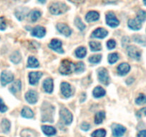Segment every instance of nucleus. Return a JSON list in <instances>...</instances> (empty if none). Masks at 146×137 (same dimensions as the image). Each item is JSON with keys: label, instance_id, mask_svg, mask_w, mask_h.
Wrapping results in <instances>:
<instances>
[{"label": "nucleus", "instance_id": "obj_1", "mask_svg": "<svg viewBox=\"0 0 146 137\" xmlns=\"http://www.w3.org/2000/svg\"><path fill=\"white\" fill-rule=\"evenodd\" d=\"M54 108L47 102L44 103L42 107V121L52 122Z\"/></svg>", "mask_w": 146, "mask_h": 137}, {"label": "nucleus", "instance_id": "obj_2", "mask_svg": "<svg viewBox=\"0 0 146 137\" xmlns=\"http://www.w3.org/2000/svg\"><path fill=\"white\" fill-rule=\"evenodd\" d=\"M59 72L62 75H68L75 72V64L67 59H64L61 63Z\"/></svg>", "mask_w": 146, "mask_h": 137}, {"label": "nucleus", "instance_id": "obj_3", "mask_svg": "<svg viewBox=\"0 0 146 137\" xmlns=\"http://www.w3.org/2000/svg\"><path fill=\"white\" fill-rule=\"evenodd\" d=\"M68 10V7L67 5L62 2H56L53 3L50 7V13L54 15H59L65 13Z\"/></svg>", "mask_w": 146, "mask_h": 137}, {"label": "nucleus", "instance_id": "obj_4", "mask_svg": "<svg viewBox=\"0 0 146 137\" xmlns=\"http://www.w3.org/2000/svg\"><path fill=\"white\" fill-rule=\"evenodd\" d=\"M98 79L100 83L102 84L108 86L110 82L109 75H108V72L105 68H100L98 70Z\"/></svg>", "mask_w": 146, "mask_h": 137}, {"label": "nucleus", "instance_id": "obj_5", "mask_svg": "<svg viewBox=\"0 0 146 137\" xmlns=\"http://www.w3.org/2000/svg\"><path fill=\"white\" fill-rule=\"evenodd\" d=\"M60 117L66 125H70L72 122L73 117L72 113L67 109L63 108L60 111Z\"/></svg>", "mask_w": 146, "mask_h": 137}, {"label": "nucleus", "instance_id": "obj_6", "mask_svg": "<svg viewBox=\"0 0 146 137\" xmlns=\"http://www.w3.org/2000/svg\"><path fill=\"white\" fill-rule=\"evenodd\" d=\"M14 80V75L9 71H3L1 74L0 81L2 86H6L8 84L11 83Z\"/></svg>", "mask_w": 146, "mask_h": 137}, {"label": "nucleus", "instance_id": "obj_7", "mask_svg": "<svg viewBox=\"0 0 146 137\" xmlns=\"http://www.w3.org/2000/svg\"><path fill=\"white\" fill-rule=\"evenodd\" d=\"M106 22L107 24L112 28L117 27L120 24L118 19L116 17L115 14L113 12H109L106 15Z\"/></svg>", "mask_w": 146, "mask_h": 137}, {"label": "nucleus", "instance_id": "obj_8", "mask_svg": "<svg viewBox=\"0 0 146 137\" xmlns=\"http://www.w3.org/2000/svg\"><path fill=\"white\" fill-rule=\"evenodd\" d=\"M127 54L130 58L135 60H140V57H141V53L138 48L135 46H129L127 49Z\"/></svg>", "mask_w": 146, "mask_h": 137}, {"label": "nucleus", "instance_id": "obj_9", "mask_svg": "<svg viewBox=\"0 0 146 137\" xmlns=\"http://www.w3.org/2000/svg\"><path fill=\"white\" fill-rule=\"evenodd\" d=\"M62 46V41L60 40H57V39H54V40H52L51 42L49 44V47L50 49L57 51V52L60 53V54H63L64 53V50H63Z\"/></svg>", "mask_w": 146, "mask_h": 137}, {"label": "nucleus", "instance_id": "obj_10", "mask_svg": "<svg viewBox=\"0 0 146 137\" xmlns=\"http://www.w3.org/2000/svg\"><path fill=\"white\" fill-rule=\"evenodd\" d=\"M25 99L29 104H36L38 100V95L35 91L29 90L25 94Z\"/></svg>", "mask_w": 146, "mask_h": 137}, {"label": "nucleus", "instance_id": "obj_11", "mask_svg": "<svg viewBox=\"0 0 146 137\" xmlns=\"http://www.w3.org/2000/svg\"><path fill=\"white\" fill-rule=\"evenodd\" d=\"M42 76V73L40 72H33L29 74V84L32 85H35L38 83L40 78Z\"/></svg>", "mask_w": 146, "mask_h": 137}, {"label": "nucleus", "instance_id": "obj_12", "mask_svg": "<svg viewBox=\"0 0 146 137\" xmlns=\"http://www.w3.org/2000/svg\"><path fill=\"white\" fill-rule=\"evenodd\" d=\"M126 131V128L120 124L113 125V135L115 137H120L123 136Z\"/></svg>", "mask_w": 146, "mask_h": 137}, {"label": "nucleus", "instance_id": "obj_13", "mask_svg": "<svg viewBox=\"0 0 146 137\" xmlns=\"http://www.w3.org/2000/svg\"><path fill=\"white\" fill-rule=\"evenodd\" d=\"M108 34V32L106 29L104 28H98L95 30L93 31L92 33V37L98 39H103L107 37Z\"/></svg>", "mask_w": 146, "mask_h": 137}, {"label": "nucleus", "instance_id": "obj_14", "mask_svg": "<svg viewBox=\"0 0 146 137\" xmlns=\"http://www.w3.org/2000/svg\"><path fill=\"white\" fill-rule=\"evenodd\" d=\"M46 34V30L44 27L41 26H36L32 29V35L37 38H42Z\"/></svg>", "mask_w": 146, "mask_h": 137}, {"label": "nucleus", "instance_id": "obj_15", "mask_svg": "<svg viewBox=\"0 0 146 137\" xmlns=\"http://www.w3.org/2000/svg\"><path fill=\"white\" fill-rule=\"evenodd\" d=\"M57 29L59 31V32L62 34H64L66 37H69L70 36L72 33V30L70 27H69L67 25H66L65 24L63 23H59L57 25Z\"/></svg>", "mask_w": 146, "mask_h": 137}, {"label": "nucleus", "instance_id": "obj_16", "mask_svg": "<svg viewBox=\"0 0 146 137\" xmlns=\"http://www.w3.org/2000/svg\"><path fill=\"white\" fill-rule=\"evenodd\" d=\"M130 70V66L127 63H122L117 67V73L120 76L127 74Z\"/></svg>", "mask_w": 146, "mask_h": 137}, {"label": "nucleus", "instance_id": "obj_17", "mask_svg": "<svg viewBox=\"0 0 146 137\" xmlns=\"http://www.w3.org/2000/svg\"><path fill=\"white\" fill-rule=\"evenodd\" d=\"M61 92L63 96L67 98L70 97L72 94L70 84L67 83V82H62L61 84Z\"/></svg>", "mask_w": 146, "mask_h": 137}, {"label": "nucleus", "instance_id": "obj_18", "mask_svg": "<svg viewBox=\"0 0 146 137\" xmlns=\"http://www.w3.org/2000/svg\"><path fill=\"white\" fill-rule=\"evenodd\" d=\"M43 88L47 93L51 94L53 91V80L51 78H47L43 82Z\"/></svg>", "mask_w": 146, "mask_h": 137}, {"label": "nucleus", "instance_id": "obj_19", "mask_svg": "<svg viewBox=\"0 0 146 137\" xmlns=\"http://www.w3.org/2000/svg\"><path fill=\"white\" fill-rule=\"evenodd\" d=\"M100 18V14L98 12L95 11H91L89 12L85 16V19L88 22H92L98 21Z\"/></svg>", "mask_w": 146, "mask_h": 137}, {"label": "nucleus", "instance_id": "obj_20", "mask_svg": "<svg viewBox=\"0 0 146 137\" xmlns=\"http://www.w3.org/2000/svg\"><path fill=\"white\" fill-rule=\"evenodd\" d=\"M129 28L133 30H140L142 27V23L137 19H130L127 23Z\"/></svg>", "mask_w": 146, "mask_h": 137}, {"label": "nucleus", "instance_id": "obj_21", "mask_svg": "<svg viewBox=\"0 0 146 137\" xmlns=\"http://www.w3.org/2000/svg\"><path fill=\"white\" fill-rule=\"evenodd\" d=\"M28 9L27 8H19L15 12V16L19 21L23 20L26 16Z\"/></svg>", "mask_w": 146, "mask_h": 137}, {"label": "nucleus", "instance_id": "obj_22", "mask_svg": "<svg viewBox=\"0 0 146 137\" xmlns=\"http://www.w3.org/2000/svg\"><path fill=\"white\" fill-rule=\"evenodd\" d=\"M21 89H22V82L20 80H17L12 84V86L9 88V91L12 92V94H16L17 92H20Z\"/></svg>", "mask_w": 146, "mask_h": 137}, {"label": "nucleus", "instance_id": "obj_23", "mask_svg": "<svg viewBox=\"0 0 146 137\" xmlns=\"http://www.w3.org/2000/svg\"><path fill=\"white\" fill-rule=\"evenodd\" d=\"M40 66L38 60L34 57H29L27 61V68H37Z\"/></svg>", "mask_w": 146, "mask_h": 137}, {"label": "nucleus", "instance_id": "obj_24", "mask_svg": "<svg viewBox=\"0 0 146 137\" xmlns=\"http://www.w3.org/2000/svg\"><path fill=\"white\" fill-rule=\"evenodd\" d=\"M42 130L43 133L47 136H53L57 132L54 127L50 126H42Z\"/></svg>", "mask_w": 146, "mask_h": 137}, {"label": "nucleus", "instance_id": "obj_25", "mask_svg": "<svg viewBox=\"0 0 146 137\" xmlns=\"http://www.w3.org/2000/svg\"><path fill=\"white\" fill-rule=\"evenodd\" d=\"M22 117L26 119H32L34 117V113L30 108L27 107H25L21 112Z\"/></svg>", "mask_w": 146, "mask_h": 137}, {"label": "nucleus", "instance_id": "obj_26", "mask_svg": "<svg viewBox=\"0 0 146 137\" xmlns=\"http://www.w3.org/2000/svg\"><path fill=\"white\" fill-rule=\"evenodd\" d=\"M92 94L95 98H101L105 95V90L101 86H97L94 89Z\"/></svg>", "mask_w": 146, "mask_h": 137}, {"label": "nucleus", "instance_id": "obj_27", "mask_svg": "<svg viewBox=\"0 0 146 137\" xmlns=\"http://www.w3.org/2000/svg\"><path fill=\"white\" fill-rule=\"evenodd\" d=\"M21 59H22V57H21L20 53L18 51H15L12 54V55L10 56V60L12 63L14 64H18V63L20 62Z\"/></svg>", "mask_w": 146, "mask_h": 137}, {"label": "nucleus", "instance_id": "obj_28", "mask_svg": "<svg viewBox=\"0 0 146 137\" xmlns=\"http://www.w3.org/2000/svg\"><path fill=\"white\" fill-rule=\"evenodd\" d=\"M105 118V113L104 111H99L95 116V123L96 124H100Z\"/></svg>", "mask_w": 146, "mask_h": 137}, {"label": "nucleus", "instance_id": "obj_29", "mask_svg": "<svg viewBox=\"0 0 146 137\" xmlns=\"http://www.w3.org/2000/svg\"><path fill=\"white\" fill-rule=\"evenodd\" d=\"M10 122L9 121V120L6 119H4L2 120V123H1V128H2V131L4 133H8L10 130Z\"/></svg>", "mask_w": 146, "mask_h": 137}, {"label": "nucleus", "instance_id": "obj_30", "mask_svg": "<svg viewBox=\"0 0 146 137\" xmlns=\"http://www.w3.org/2000/svg\"><path fill=\"white\" fill-rule=\"evenodd\" d=\"M87 54V50L85 47H78L76 50H75V55L77 57L80 59H82L86 56Z\"/></svg>", "mask_w": 146, "mask_h": 137}, {"label": "nucleus", "instance_id": "obj_31", "mask_svg": "<svg viewBox=\"0 0 146 137\" xmlns=\"http://www.w3.org/2000/svg\"><path fill=\"white\" fill-rule=\"evenodd\" d=\"M89 44L92 51H99L102 49L101 44L98 41H90Z\"/></svg>", "mask_w": 146, "mask_h": 137}, {"label": "nucleus", "instance_id": "obj_32", "mask_svg": "<svg viewBox=\"0 0 146 137\" xmlns=\"http://www.w3.org/2000/svg\"><path fill=\"white\" fill-rule=\"evenodd\" d=\"M22 137H36V133L30 129H24L21 132Z\"/></svg>", "mask_w": 146, "mask_h": 137}, {"label": "nucleus", "instance_id": "obj_33", "mask_svg": "<svg viewBox=\"0 0 146 137\" xmlns=\"http://www.w3.org/2000/svg\"><path fill=\"white\" fill-rule=\"evenodd\" d=\"M40 16H41V12L40 11L34 10L31 12L30 14H29V18H30L31 21L34 22H36Z\"/></svg>", "mask_w": 146, "mask_h": 137}, {"label": "nucleus", "instance_id": "obj_34", "mask_svg": "<svg viewBox=\"0 0 146 137\" xmlns=\"http://www.w3.org/2000/svg\"><path fill=\"white\" fill-rule=\"evenodd\" d=\"M119 59V55L117 53H112L108 55V62L110 64H115Z\"/></svg>", "mask_w": 146, "mask_h": 137}, {"label": "nucleus", "instance_id": "obj_35", "mask_svg": "<svg viewBox=\"0 0 146 137\" xmlns=\"http://www.w3.org/2000/svg\"><path fill=\"white\" fill-rule=\"evenodd\" d=\"M105 136H106V131L102 128L96 130L92 134V137H105Z\"/></svg>", "mask_w": 146, "mask_h": 137}, {"label": "nucleus", "instance_id": "obj_36", "mask_svg": "<svg viewBox=\"0 0 146 137\" xmlns=\"http://www.w3.org/2000/svg\"><path fill=\"white\" fill-rule=\"evenodd\" d=\"M135 103L137 105H143L146 103V96L143 94H140L135 99Z\"/></svg>", "mask_w": 146, "mask_h": 137}, {"label": "nucleus", "instance_id": "obj_37", "mask_svg": "<svg viewBox=\"0 0 146 137\" xmlns=\"http://www.w3.org/2000/svg\"><path fill=\"white\" fill-rule=\"evenodd\" d=\"M85 68V66L82 62H78L77 64H75V72L76 73H81L84 72Z\"/></svg>", "mask_w": 146, "mask_h": 137}, {"label": "nucleus", "instance_id": "obj_38", "mask_svg": "<svg viewBox=\"0 0 146 137\" xmlns=\"http://www.w3.org/2000/svg\"><path fill=\"white\" fill-rule=\"evenodd\" d=\"M75 24L76 25L77 27H78L80 31L85 30V28H86V26L84 24V23L82 22L80 18L79 17H77L76 19H75Z\"/></svg>", "mask_w": 146, "mask_h": 137}, {"label": "nucleus", "instance_id": "obj_39", "mask_svg": "<svg viewBox=\"0 0 146 137\" xmlns=\"http://www.w3.org/2000/svg\"><path fill=\"white\" fill-rule=\"evenodd\" d=\"M102 59V56L100 54H96V55H93L89 58V61L92 64H98L100 61Z\"/></svg>", "mask_w": 146, "mask_h": 137}, {"label": "nucleus", "instance_id": "obj_40", "mask_svg": "<svg viewBox=\"0 0 146 137\" xmlns=\"http://www.w3.org/2000/svg\"><path fill=\"white\" fill-rule=\"evenodd\" d=\"M137 19L140 22H143L146 20V12L143 10H140L137 14Z\"/></svg>", "mask_w": 146, "mask_h": 137}, {"label": "nucleus", "instance_id": "obj_41", "mask_svg": "<svg viewBox=\"0 0 146 137\" xmlns=\"http://www.w3.org/2000/svg\"><path fill=\"white\" fill-rule=\"evenodd\" d=\"M7 28V23L4 16L0 17V30H5Z\"/></svg>", "mask_w": 146, "mask_h": 137}, {"label": "nucleus", "instance_id": "obj_42", "mask_svg": "<svg viewBox=\"0 0 146 137\" xmlns=\"http://www.w3.org/2000/svg\"><path fill=\"white\" fill-rule=\"evenodd\" d=\"M116 46V42L115 40H110L109 41L107 42V47L108 48V49H115Z\"/></svg>", "mask_w": 146, "mask_h": 137}, {"label": "nucleus", "instance_id": "obj_43", "mask_svg": "<svg viewBox=\"0 0 146 137\" xmlns=\"http://www.w3.org/2000/svg\"><path fill=\"white\" fill-rule=\"evenodd\" d=\"M7 109H8L7 107L5 104L3 100L0 98V112H2V113L6 112V111H7Z\"/></svg>", "mask_w": 146, "mask_h": 137}, {"label": "nucleus", "instance_id": "obj_44", "mask_svg": "<svg viewBox=\"0 0 146 137\" xmlns=\"http://www.w3.org/2000/svg\"><path fill=\"white\" fill-rule=\"evenodd\" d=\"M136 115L138 117H141L142 116H146V107L139 110V111L136 113Z\"/></svg>", "mask_w": 146, "mask_h": 137}, {"label": "nucleus", "instance_id": "obj_45", "mask_svg": "<svg viewBox=\"0 0 146 137\" xmlns=\"http://www.w3.org/2000/svg\"><path fill=\"white\" fill-rule=\"evenodd\" d=\"M80 127H81V128H82V130H83V131H88L90 128V125L88 123L83 122L82 124H81Z\"/></svg>", "mask_w": 146, "mask_h": 137}, {"label": "nucleus", "instance_id": "obj_46", "mask_svg": "<svg viewBox=\"0 0 146 137\" xmlns=\"http://www.w3.org/2000/svg\"><path fill=\"white\" fill-rule=\"evenodd\" d=\"M137 137H146V130L140 131L137 134Z\"/></svg>", "mask_w": 146, "mask_h": 137}, {"label": "nucleus", "instance_id": "obj_47", "mask_svg": "<svg viewBox=\"0 0 146 137\" xmlns=\"http://www.w3.org/2000/svg\"><path fill=\"white\" fill-rule=\"evenodd\" d=\"M69 1H70L71 2H73V3H75V4H80V3H82L85 0H69Z\"/></svg>", "mask_w": 146, "mask_h": 137}, {"label": "nucleus", "instance_id": "obj_48", "mask_svg": "<svg viewBox=\"0 0 146 137\" xmlns=\"http://www.w3.org/2000/svg\"><path fill=\"white\" fill-rule=\"evenodd\" d=\"M117 0H104V2H106L108 4H111V3H115V2H117Z\"/></svg>", "mask_w": 146, "mask_h": 137}, {"label": "nucleus", "instance_id": "obj_49", "mask_svg": "<svg viewBox=\"0 0 146 137\" xmlns=\"http://www.w3.org/2000/svg\"><path fill=\"white\" fill-rule=\"evenodd\" d=\"M38 1L40 2V3H42V4L45 3V2H46V0H38Z\"/></svg>", "mask_w": 146, "mask_h": 137}, {"label": "nucleus", "instance_id": "obj_50", "mask_svg": "<svg viewBox=\"0 0 146 137\" xmlns=\"http://www.w3.org/2000/svg\"><path fill=\"white\" fill-rule=\"evenodd\" d=\"M143 2H144L145 5V6H146V0H143Z\"/></svg>", "mask_w": 146, "mask_h": 137}]
</instances>
